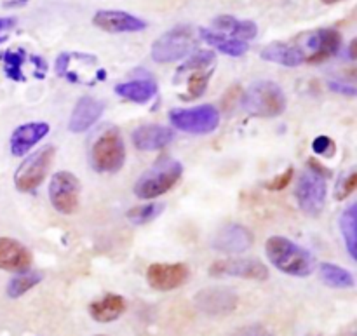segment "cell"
Here are the masks:
<instances>
[{
    "label": "cell",
    "mask_w": 357,
    "mask_h": 336,
    "mask_svg": "<svg viewBox=\"0 0 357 336\" xmlns=\"http://www.w3.org/2000/svg\"><path fill=\"white\" fill-rule=\"evenodd\" d=\"M265 253L279 272L291 277H309L316 270V258L288 237H268Z\"/></svg>",
    "instance_id": "obj_1"
},
{
    "label": "cell",
    "mask_w": 357,
    "mask_h": 336,
    "mask_svg": "<svg viewBox=\"0 0 357 336\" xmlns=\"http://www.w3.org/2000/svg\"><path fill=\"white\" fill-rule=\"evenodd\" d=\"M183 166L171 157H162L150 169H146L135 183V195L143 201L157 199L167 194L180 181Z\"/></svg>",
    "instance_id": "obj_2"
},
{
    "label": "cell",
    "mask_w": 357,
    "mask_h": 336,
    "mask_svg": "<svg viewBox=\"0 0 357 336\" xmlns=\"http://www.w3.org/2000/svg\"><path fill=\"white\" fill-rule=\"evenodd\" d=\"M243 108L253 117H279L286 110V94L275 82L258 80L243 94Z\"/></svg>",
    "instance_id": "obj_3"
},
{
    "label": "cell",
    "mask_w": 357,
    "mask_h": 336,
    "mask_svg": "<svg viewBox=\"0 0 357 336\" xmlns=\"http://www.w3.org/2000/svg\"><path fill=\"white\" fill-rule=\"evenodd\" d=\"M54 70L58 77L80 86H94L107 77V72L98 66V59L86 52H61L56 58Z\"/></svg>",
    "instance_id": "obj_4"
},
{
    "label": "cell",
    "mask_w": 357,
    "mask_h": 336,
    "mask_svg": "<svg viewBox=\"0 0 357 336\" xmlns=\"http://www.w3.org/2000/svg\"><path fill=\"white\" fill-rule=\"evenodd\" d=\"M195 44L197 40H195L194 28L188 24H178L153 42L150 56L155 63L180 61L194 51Z\"/></svg>",
    "instance_id": "obj_5"
},
{
    "label": "cell",
    "mask_w": 357,
    "mask_h": 336,
    "mask_svg": "<svg viewBox=\"0 0 357 336\" xmlns=\"http://www.w3.org/2000/svg\"><path fill=\"white\" fill-rule=\"evenodd\" d=\"M126 160V146L121 131L110 128L98 136L91 148V166L98 173H117Z\"/></svg>",
    "instance_id": "obj_6"
},
{
    "label": "cell",
    "mask_w": 357,
    "mask_h": 336,
    "mask_svg": "<svg viewBox=\"0 0 357 336\" xmlns=\"http://www.w3.org/2000/svg\"><path fill=\"white\" fill-rule=\"evenodd\" d=\"M54 146L47 145L30 153L14 173V187L23 194H33L44 183L54 160Z\"/></svg>",
    "instance_id": "obj_7"
},
{
    "label": "cell",
    "mask_w": 357,
    "mask_h": 336,
    "mask_svg": "<svg viewBox=\"0 0 357 336\" xmlns=\"http://www.w3.org/2000/svg\"><path fill=\"white\" fill-rule=\"evenodd\" d=\"M169 122L181 132L188 135H209L220 125V112L215 105H201L194 108H173Z\"/></svg>",
    "instance_id": "obj_8"
},
{
    "label": "cell",
    "mask_w": 357,
    "mask_h": 336,
    "mask_svg": "<svg viewBox=\"0 0 357 336\" xmlns=\"http://www.w3.org/2000/svg\"><path fill=\"white\" fill-rule=\"evenodd\" d=\"M295 197L300 209L309 216H319L326 206V178L307 169L300 174L295 187Z\"/></svg>",
    "instance_id": "obj_9"
},
{
    "label": "cell",
    "mask_w": 357,
    "mask_h": 336,
    "mask_svg": "<svg viewBox=\"0 0 357 336\" xmlns=\"http://www.w3.org/2000/svg\"><path fill=\"white\" fill-rule=\"evenodd\" d=\"M80 183L70 171H58L49 183V201L61 215H73L79 209Z\"/></svg>",
    "instance_id": "obj_10"
},
{
    "label": "cell",
    "mask_w": 357,
    "mask_h": 336,
    "mask_svg": "<svg viewBox=\"0 0 357 336\" xmlns=\"http://www.w3.org/2000/svg\"><path fill=\"white\" fill-rule=\"evenodd\" d=\"M267 265L261 264L257 258H230V260H218L209 267L211 277H239L250 281H267Z\"/></svg>",
    "instance_id": "obj_11"
},
{
    "label": "cell",
    "mask_w": 357,
    "mask_h": 336,
    "mask_svg": "<svg viewBox=\"0 0 357 336\" xmlns=\"http://www.w3.org/2000/svg\"><path fill=\"white\" fill-rule=\"evenodd\" d=\"M342 47L340 31L333 28H321L305 38V45L302 49L307 63H323L326 59L338 54Z\"/></svg>",
    "instance_id": "obj_12"
},
{
    "label": "cell",
    "mask_w": 357,
    "mask_h": 336,
    "mask_svg": "<svg viewBox=\"0 0 357 336\" xmlns=\"http://www.w3.org/2000/svg\"><path fill=\"white\" fill-rule=\"evenodd\" d=\"M255 244V236L250 229L241 223H225L213 236V250L229 254H239L250 250Z\"/></svg>",
    "instance_id": "obj_13"
},
{
    "label": "cell",
    "mask_w": 357,
    "mask_h": 336,
    "mask_svg": "<svg viewBox=\"0 0 357 336\" xmlns=\"http://www.w3.org/2000/svg\"><path fill=\"white\" fill-rule=\"evenodd\" d=\"M190 277V268L185 264H152L146 268V281L157 291H173Z\"/></svg>",
    "instance_id": "obj_14"
},
{
    "label": "cell",
    "mask_w": 357,
    "mask_h": 336,
    "mask_svg": "<svg viewBox=\"0 0 357 336\" xmlns=\"http://www.w3.org/2000/svg\"><path fill=\"white\" fill-rule=\"evenodd\" d=\"M93 24L108 33H136V31L146 30L149 26L142 17L115 9L98 10L93 16Z\"/></svg>",
    "instance_id": "obj_15"
},
{
    "label": "cell",
    "mask_w": 357,
    "mask_h": 336,
    "mask_svg": "<svg viewBox=\"0 0 357 336\" xmlns=\"http://www.w3.org/2000/svg\"><path fill=\"white\" fill-rule=\"evenodd\" d=\"M237 302L239 298L230 288H208L195 295V305L208 316H227L236 310Z\"/></svg>",
    "instance_id": "obj_16"
},
{
    "label": "cell",
    "mask_w": 357,
    "mask_h": 336,
    "mask_svg": "<svg viewBox=\"0 0 357 336\" xmlns=\"http://www.w3.org/2000/svg\"><path fill=\"white\" fill-rule=\"evenodd\" d=\"M51 128L47 122H28L20 125L10 135V153L14 157H23L49 135Z\"/></svg>",
    "instance_id": "obj_17"
},
{
    "label": "cell",
    "mask_w": 357,
    "mask_h": 336,
    "mask_svg": "<svg viewBox=\"0 0 357 336\" xmlns=\"http://www.w3.org/2000/svg\"><path fill=\"white\" fill-rule=\"evenodd\" d=\"M174 139L173 129L159 124H145L139 125L132 132V145L139 152H153V150H162Z\"/></svg>",
    "instance_id": "obj_18"
},
{
    "label": "cell",
    "mask_w": 357,
    "mask_h": 336,
    "mask_svg": "<svg viewBox=\"0 0 357 336\" xmlns=\"http://www.w3.org/2000/svg\"><path fill=\"white\" fill-rule=\"evenodd\" d=\"M105 112V103L98 98L93 96H82L77 101L75 108H73L72 115H70L68 129L72 132H84L93 124H96L101 119Z\"/></svg>",
    "instance_id": "obj_19"
},
{
    "label": "cell",
    "mask_w": 357,
    "mask_h": 336,
    "mask_svg": "<svg viewBox=\"0 0 357 336\" xmlns=\"http://www.w3.org/2000/svg\"><path fill=\"white\" fill-rule=\"evenodd\" d=\"M31 265V254L26 246L16 239L0 237V270L24 272Z\"/></svg>",
    "instance_id": "obj_20"
},
{
    "label": "cell",
    "mask_w": 357,
    "mask_h": 336,
    "mask_svg": "<svg viewBox=\"0 0 357 336\" xmlns=\"http://www.w3.org/2000/svg\"><path fill=\"white\" fill-rule=\"evenodd\" d=\"M260 56L264 61L288 66V68H296L305 63V56H303L300 45L286 44V42H272V44L265 45Z\"/></svg>",
    "instance_id": "obj_21"
},
{
    "label": "cell",
    "mask_w": 357,
    "mask_h": 336,
    "mask_svg": "<svg viewBox=\"0 0 357 336\" xmlns=\"http://www.w3.org/2000/svg\"><path fill=\"white\" fill-rule=\"evenodd\" d=\"M213 26L215 31L225 33L229 37L239 38V40H253L258 35V26L255 21L250 20H239V17L229 16V14H222V16L213 20Z\"/></svg>",
    "instance_id": "obj_22"
},
{
    "label": "cell",
    "mask_w": 357,
    "mask_h": 336,
    "mask_svg": "<svg viewBox=\"0 0 357 336\" xmlns=\"http://www.w3.org/2000/svg\"><path fill=\"white\" fill-rule=\"evenodd\" d=\"M199 35H201L202 40L206 44L211 45L213 49L220 51L222 54L232 56V58H241L248 52L250 49V44L244 40H239V38L229 37L225 33H220V31L209 30V28H199Z\"/></svg>",
    "instance_id": "obj_23"
},
{
    "label": "cell",
    "mask_w": 357,
    "mask_h": 336,
    "mask_svg": "<svg viewBox=\"0 0 357 336\" xmlns=\"http://www.w3.org/2000/svg\"><path fill=\"white\" fill-rule=\"evenodd\" d=\"M159 87H157L155 80L149 79H136L129 80V82H122L115 86V93L124 100L132 101V103H149L153 96L157 94Z\"/></svg>",
    "instance_id": "obj_24"
},
{
    "label": "cell",
    "mask_w": 357,
    "mask_h": 336,
    "mask_svg": "<svg viewBox=\"0 0 357 336\" xmlns=\"http://www.w3.org/2000/svg\"><path fill=\"white\" fill-rule=\"evenodd\" d=\"M126 300L121 295H107L89 305V314L96 323H114L126 312Z\"/></svg>",
    "instance_id": "obj_25"
},
{
    "label": "cell",
    "mask_w": 357,
    "mask_h": 336,
    "mask_svg": "<svg viewBox=\"0 0 357 336\" xmlns=\"http://www.w3.org/2000/svg\"><path fill=\"white\" fill-rule=\"evenodd\" d=\"M340 232L351 260H357V204L347 206L340 216Z\"/></svg>",
    "instance_id": "obj_26"
},
{
    "label": "cell",
    "mask_w": 357,
    "mask_h": 336,
    "mask_svg": "<svg viewBox=\"0 0 357 336\" xmlns=\"http://www.w3.org/2000/svg\"><path fill=\"white\" fill-rule=\"evenodd\" d=\"M319 277L330 288L337 289H351L354 288L356 281L354 275L347 270V268H342L338 265L333 264H321L319 265Z\"/></svg>",
    "instance_id": "obj_27"
},
{
    "label": "cell",
    "mask_w": 357,
    "mask_h": 336,
    "mask_svg": "<svg viewBox=\"0 0 357 336\" xmlns=\"http://www.w3.org/2000/svg\"><path fill=\"white\" fill-rule=\"evenodd\" d=\"M42 279H44L42 272H35V270L20 272V274L14 275V277L9 281V284H7V296H9V298H20V296H23L24 293L30 291L31 288H35Z\"/></svg>",
    "instance_id": "obj_28"
},
{
    "label": "cell",
    "mask_w": 357,
    "mask_h": 336,
    "mask_svg": "<svg viewBox=\"0 0 357 336\" xmlns=\"http://www.w3.org/2000/svg\"><path fill=\"white\" fill-rule=\"evenodd\" d=\"M24 51H6L0 54V59L3 61V72L14 82H24L23 63H24Z\"/></svg>",
    "instance_id": "obj_29"
},
{
    "label": "cell",
    "mask_w": 357,
    "mask_h": 336,
    "mask_svg": "<svg viewBox=\"0 0 357 336\" xmlns=\"http://www.w3.org/2000/svg\"><path fill=\"white\" fill-rule=\"evenodd\" d=\"M216 54L213 51H197L190 56V59L183 63V65L178 68L176 75H174V80L180 79L181 75L188 72H202V70H208L209 66L215 63Z\"/></svg>",
    "instance_id": "obj_30"
},
{
    "label": "cell",
    "mask_w": 357,
    "mask_h": 336,
    "mask_svg": "<svg viewBox=\"0 0 357 336\" xmlns=\"http://www.w3.org/2000/svg\"><path fill=\"white\" fill-rule=\"evenodd\" d=\"M162 211H164V206L153 202V204L136 206V208L129 209L128 215H126V216H128L129 222L135 223V225H145V223L155 220L157 216H159Z\"/></svg>",
    "instance_id": "obj_31"
},
{
    "label": "cell",
    "mask_w": 357,
    "mask_h": 336,
    "mask_svg": "<svg viewBox=\"0 0 357 336\" xmlns=\"http://www.w3.org/2000/svg\"><path fill=\"white\" fill-rule=\"evenodd\" d=\"M213 75V68L202 70V72H194V75L188 79V100H195V98L202 96L204 91L208 89L209 79Z\"/></svg>",
    "instance_id": "obj_32"
},
{
    "label": "cell",
    "mask_w": 357,
    "mask_h": 336,
    "mask_svg": "<svg viewBox=\"0 0 357 336\" xmlns=\"http://www.w3.org/2000/svg\"><path fill=\"white\" fill-rule=\"evenodd\" d=\"M356 187H357V173L356 171H352L351 174H347V176L338 183L337 192H335V197H337L338 201H344V199H347L349 195L356 190Z\"/></svg>",
    "instance_id": "obj_33"
},
{
    "label": "cell",
    "mask_w": 357,
    "mask_h": 336,
    "mask_svg": "<svg viewBox=\"0 0 357 336\" xmlns=\"http://www.w3.org/2000/svg\"><path fill=\"white\" fill-rule=\"evenodd\" d=\"M312 150L317 153V155L324 157H333L335 153V142L330 138V136H317L312 142Z\"/></svg>",
    "instance_id": "obj_34"
},
{
    "label": "cell",
    "mask_w": 357,
    "mask_h": 336,
    "mask_svg": "<svg viewBox=\"0 0 357 336\" xmlns=\"http://www.w3.org/2000/svg\"><path fill=\"white\" fill-rule=\"evenodd\" d=\"M291 178H293V167H289V169H286L284 173L279 174V176H275L272 181L265 183V188H267V190H271V192L284 190V188L288 187L289 181H291Z\"/></svg>",
    "instance_id": "obj_35"
},
{
    "label": "cell",
    "mask_w": 357,
    "mask_h": 336,
    "mask_svg": "<svg viewBox=\"0 0 357 336\" xmlns=\"http://www.w3.org/2000/svg\"><path fill=\"white\" fill-rule=\"evenodd\" d=\"M234 336H274L265 326L260 324H251V326L241 328Z\"/></svg>",
    "instance_id": "obj_36"
},
{
    "label": "cell",
    "mask_w": 357,
    "mask_h": 336,
    "mask_svg": "<svg viewBox=\"0 0 357 336\" xmlns=\"http://www.w3.org/2000/svg\"><path fill=\"white\" fill-rule=\"evenodd\" d=\"M328 87H330L333 93L345 94V96H356V94H357L354 86H349V84H342V82H338V80H330V82H328Z\"/></svg>",
    "instance_id": "obj_37"
},
{
    "label": "cell",
    "mask_w": 357,
    "mask_h": 336,
    "mask_svg": "<svg viewBox=\"0 0 357 336\" xmlns=\"http://www.w3.org/2000/svg\"><path fill=\"white\" fill-rule=\"evenodd\" d=\"M16 17H0V31L13 30L16 26Z\"/></svg>",
    "instance_id": "obj_38"
},
{
    "label": "cell",
    "mask_w": 357,
    "mask_h": 336,
    "mask_svg": "<svg viewBox=\"0 0 357 336\" xmlns=\"http://www.w3.org/2000/svg\"><path fill=\"white\" fill-rule=\"evenodd\" d=\"M28 0H10V2L3 3V7H16V6H24Z\"/></svg>",
    "instance_id": "obj_39"
},
{
    "label": "cell",
    "mask_w": 357,
    "mask_h": 336,
    "mask_svg": "<svg viewBox=\"0 0 357 336\" xmlns=\"http://www.w3.org/2000/svg\"><path fill=\"white\" fill-rule=\"evenodd\" d=\"M354 47H356V40H352L351 45H349V58H351V59H356V51H354Z\"/></svg>",
    "instance_id": "obj_40"
},
{
    "label": "cell",
    "mask_w": 357,
    "mask_h": 336,
    "mask_svg": "<svg viewBox=\"0 0 357 336\" xmlns=\"http://www.w3.org/2000/svg\"><path fill=\"white\" fill-rule=\"evenodd\" d=\"M324 3H328V6H330V3H337V2H342V0H323Z\"/></svg>",
    "instance_id": "obj_41"
},
{
    "label": "cell",
    "mask_w": 357,
    "mask_h": 336,
    "mask_svg": "<svg viewBox=\"0 0 357 336\" xmlns=\"http://www.w3.org/2000/svg\"><path fill=\"white\" fill-rule=\"evenodd\" d=\"M6 40H7L6 35H0V44H3V42H6Z\"/></svg>",
    "instance_id": "obj_42"
},
{
    "label": "cell",
    "mask_w": 357,
    "mask_h": 336,
    "mask_svg": "<svg viewBox=\"0 0 357 336\" xmlns=\"http://www.w3.org/2000/svg\"><path fill=\"white\" fill-rule=\"evenodd\" d=\"M98 336H103V335H98Z\"/></svg>",
    "instance_id": "obj_43"
}]
</instances>
